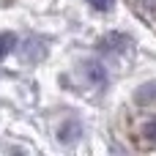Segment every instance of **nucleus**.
I'll return each instance as SVG.
<instances>
[{"label":"nucleus","instance_id":"nucleus-1","mask_svg":"<svg viewBox=\"0 0 156 156\" xmlns=\"http://www.w3.org/2000/svg\"><path fill=\"white\" fill-rule=\"evenodd\" d=\"M156 99V82H145L140 90H137V101L140 104H148V101H154Z\"/></svg>","mask_w":156,"mask_h":156},{"label":"nucleus","instance_id":"nucleus-2","mask_svg":"<svg viewBox=\"0 0 156 156\" xmlns=\"http://www.w3.org/2000/svg\"><path fill=\"white\" fill-rule=\"evenodd\" d=\"M14 47H16V36H14V33H0V60L11 52Z\"/></svg>","mask_w":156,"mask_h":156},{"label":"nucleus","instance_id":"nucleus-3","mask_svg":"<svg viewBox=\"0 0 156 156\" xmlns=\"http://www.w3.org/2000/svg\"><path fill=\"white\" fill-rule=\"evenodd\" d=\"M90 5L99 8V11H110L112 8V0H90Z\"/></svg>","mask_w":156,"mask_h":156},{"label":"nucleus","instance_id":"nucleus-4","mask_svg":"<svg viewBox=\"0 0 156 156\" xmlns=\"http://www.w3.org/2000/svg\"><path fill=\"white\" fill-rule=\"evenodd\" d=\"M143 5H148V8H156V0H143Z\"/></svg>","mask_w":156,"mask_h":156}]
</instances>
